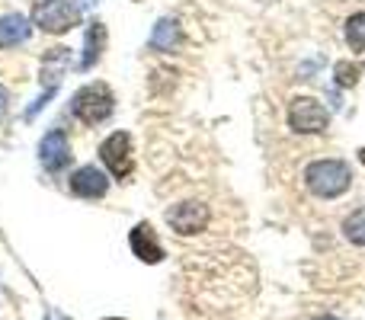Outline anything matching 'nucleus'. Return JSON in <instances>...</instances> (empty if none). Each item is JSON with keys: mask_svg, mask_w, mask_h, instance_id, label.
I'll return each mask as SVG.
<instances>
[{"mask_svg": "<svg viewBox=\"0 0 365 320\" xmlns=\"http://www.w3.org/2000/svg\"><path fill=\"white\" fill-rule=\"evenodd\" d=\"M113 106H115V100L106 83H87V87H81L74 93V100H71V113H74L83 125H100V122H106L109 115H113Z\"/></svg>", "mask_w": 365, "mask_h": 320, "instance_id": "nucleus-2", "label": "nucleus"}, {"mask_svg": "<svg viewBox=\"0 0 365 320\" xmlns=\"http://www.w3.org/2000/svg\"><path fill=\"white\" fill-rule=\"evenodd\" d=\"M343 234H346V240H353L356 247H365V208L353 212L343 221Z\"/></svg>", "mask_w": 365, "mask_h": 320, "instance_id": "nucleus-14", "label": "nucleus"}, {"mask_svg": "<svg viewBox=\"0 0 365 320\" xmlns=\"http://www.w3.org/2000/svg\"><path fill=\"white\" fill-rule=\"evenodd\" d=\"M32 26L23 13H10V16H0V48H13V45H23L29 38Z\"/></svg>", "mask_w": 365, "mask_h": 320, "instance_id": "nucleus-10", "label": "nucleus"}, {"mask_svg": "<svg viewBox=\"0 0 365 320\" xmlns=\"http://www.w3.org/2000/svg\"><path fill=\"white\" fill-rule=\"evenodd\" d=\"M115 320H119V317H115Z\"/></svg>", "mask_w": 365, "mask_h": 320, "instance_id": "nucleus-20", "label": "nucleus"}, {"mask_svg": "<svg viewBox=\"0 0 365 320\" xmlns=\"http://www.w3.org/2000/svg\"><path fill=\"white\" fill-rule=\"evenodd\" d=\"M334 74H336V83L340 87H353L356 81H359V74H362V68L359 64H349V61H340L334 68Z\"/></svg>", "mask_w": 365, "mask_h": 320, "instance_id": "nucleus-16", "label": "nucleus"}, {"mask_svg": "<svg viewBox=\"0 0 365 320\" xmlns=\"http://www.w3.org/2000/svg\"><path fill=\"white\" fill-rule=\"evenodd\" d=\"M100 160L109 167V173L115 180H128L135 170V158H132V135L128 132H115L109 135L100 145Z\"/></svg>", "mask_w": 365, "mask_h": 320, "instance_id": "nucleus-4", "label": "nucleus"}, {"mask_svg": "<svg viewBox=\"0 0 365 320\" xmlns=\"http://www.w3.org/2000/svg\"><path fill=\"white\" fill-rule=\"evenodd\" d=\"M106 189H109L106 173L96 167H81V170H74V176H71V192L81 195V199H103Z\"/></svg>", "mask_w": 365, "mask_h": 320, "instance_id": "nucleus-9", "label": "nucleus"}, {"mask_svg": "<svg viewBox=\"0 0 365 320\" xmlns=\"http://www.w3.org/2000/svg\"><path fill=\"white\" fill-rule=\"evenodd\" d=\"M289 125L302 135H317V132H327L330 115L317 100L298 96V100H292V106H289Z\"/></svg>", "mask_w": 365, "mask_h": 320, "instance_id": "nucleus-5", "label": "nucleus"}, {"mask_svg": "<svg viewBox=\"0 0 365 320\" xmlns=\"http://www.w3.org/2000/svg\"><path fill=\"white\" fill-rule=\"evenodd\" d=\"M128 244H132V253L141 263H160V259H164V247H160V240H158V231H154L148 221L135 224Z\"/></svg>", "mask_w": 365, "mask_h": 320, "instance_id": "nucleus-8", "label": "nucleus"}, {"mask_svg": "<svg viewBox=\"0 0 365 320\" xmlns=\"http://www.w3.org/2000/svg\"><path fill=\"white\" fill-rule=\"evenodd\" d=\"M68 58H71L68 48H48V51H45V58H42V81L51 83L55 77H61L64 68H68Z\"/></svg>", "mask_w": 365, "mask_h": 320, "instance_id": "nucleus-13", "label": "nucleus"}, {"mask_svg": "<svg viewBox=\"0 0 365 320\" xmlns=\"http://www.w3.org/2000/svg\"><path fill=\"white\" fill-rule=\"evenodd\" d=\"M208 208L202 202H180V205L167 208V224L177 234H199L208 227Z\"/></svg>", "mask_w": 365, "mask_h": 320, "instance_id": "nucleus-6", "label": "nucleus"}, {"mask_svg": "<svg viewBox=\"0 0 365 320\" xmlns=\"http://www.w3.org/2000/svg\"><path fill=\"white\" fill-rule=\"evenodd\" d=\"M359 160H362V163H365V148H362V151H359Z\"/></svg>", "mask_w": 365, "mask_h": 320, "instance_id": "nucleus-19", "label": "nucleus"}, {"mask_svg": "<svg viewBox=\"0 0 365 320\" xmlns=\"http://www.w3.org/2000/svg\"><path fill=\"white\" fill-rule=\"evenodd\" d=\"M346 42L353 51H365V13H356L346 23Z\"/></svg>", "mask_w": 365, "mask_h": 320, "instance_id": "nucleus-15", "label": "nucleus"}, {"mask_svg": "<svg viewBox=\"0 0 365 320\" xmlns=\"http://www.w3.org/2000/svg\"><path fill=\"white\" fill-rule=\"evenodd\" d=\"M6 103H10V90L6 87H0V119L6 115Z\"/></svg>", "mask_w": 365, "mask_h": 320, "instance_id": "nucleus-17", "label": "nucleus"}, {"mask_svg": "<svg viewBox=\"0 0 365 320\" xmlns=\"http://www.w3.org/2000/svg\"><path fill=\"white\" fill-rule=\"evenodd\" d=\"M304 182L321 199H336V195H343L349 189L353 173H349V167L343 160H314L304 170Z\"/></svg>", "mask_w": 365, "mask_h": 320, "instance_id": "nucleus-1", "label": "nucleus"}, {"mask_svg": "<svg viewBox=\"0 0 365 320\" xmlns=\"http://www.w3.org/2000/svg\"><path fill=\"white\" fill-rule=\"evenodd\" d=\"M38 160H42L45 170L58 173L71 163V145H68V135L64 132H48L42 141H38Z\"/></svg>", "mask_w": 365, "mask_h": 320, "instance_id": "nucleus-7", "label": "nucleus"}, {"mask_svg": "<svg viewBox=\"0 0 365 320\" xmlns=\"http://www.w3.org/2000/svg\"><path fill=\"white\" fill-rule=\"evenodd\" d=\"M182 32H180V23L177 19H160L151 32V48L154 51H173L180 45Z\"/></svg>", "mask_w": 365, "mask_h": 320, "instance_id": "nucleus-12", "label": "nucleus"}, {"mask_svg": "<svg viewBox=\"0 0 365 320\" xmlns=\"http://www.w3.org/2000/svg\"><path fill=\"white\" fill-rule=\"evenodd\" d=\"M317 320H340V317H330V314H327V317H317Z\"/></svg>", "mask_w": 365, "mask_h": 320, "instance_id": "nucleus-18", "label": "nucleus"}, {"mask_svg": "<svg viewBox=\"0 0 365 320\" xmlns=\"http://www.w3.org/2000/svg\"><path fill=\"white\" fill-rule=\"evenodd\" d=\"M103 48H106V26H103V23H90L87 26V42H83V61H81V68L83 71L93 68V64L100 61Z\"/></svg>", "mask_w": 365, "mask_h": 320, "instance_id": "nucleus-11", "label": "nucleus"}, {"mask_svg": "<svg viewBox=\"0 0 365 320\" xmlns=\"http://www.w3.org/2000/svg\"><path fill=\"white\" fill-rule=\"evenodd\" d=\"M32 23L45 32H68L81 23V10L71 0H38L32 6Z\"/></svg>", "mask_w": 365, "mask_h": 320, "instance_id": "nucleus-3", "label": "nucleus"}]
</instances>
